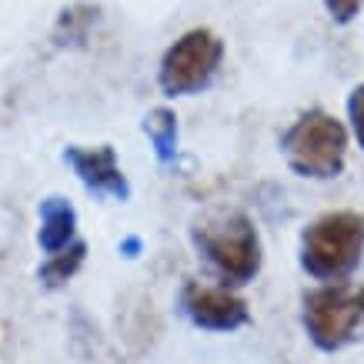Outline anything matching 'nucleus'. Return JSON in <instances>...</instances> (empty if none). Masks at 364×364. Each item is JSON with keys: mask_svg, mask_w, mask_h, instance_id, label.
Wrapping results in <instances>:
<instances>
[{"mask_svg": "<svg viewBox=\"0 0 364 364\" xmlns=\"http://www.w3.org/2000/svg\"><path fill=\"white\" fill-rule=\"evenodd\" d=\"M324 7H328V14H331V21L338 23H351L358 14H361L364 0H324Z\"/></svg>", "mask_w": 364, "mask_h": 364, "instance_id": "obj_13", "label": "nucleus"}, {"mask_svg": "<svg viewBox=\"0 0 364 364\" xmlns=\"http://www.w3.org/2000/svg\"><path fill=\"white\" fill-rule=\"evenodd\" d=\"M287 167L308 181L341 177L348 161V127L328 111H308L281 134Z\"/></svg>", "mask_w": 364, "mask_h": 364, "instance_id": "obj_4", "label": "nucleus"}, {"mask_svg": "<svg viewBox=\"0 0 364 364\" xmlns=\"http://www.w3.org/2000/svg\"><path fill=\"white\" fill-rule=\"evenodd\" d=\"M144 134L154 147L157 164L167 167L174 164L177 157V114L171 107H154V111L144 117Z\"/></svg>", "mask_w": 364, "mask_h": 364, "instance_id": "obj_9", "label": "nucleus"}, {"mask_svg": "<svg viewBox=\"0 0 364 364\" xmlns=\"http://www.w3.org/2000/svg\"><path fill=\"white\" fill-rule=\"evenodd\" d=\"M84 261H87V241H74L70 247H64V251L57 254H47V261L41 264V271H37V277H41V284L47 287V291H57V287H64L70 277L77 274L80 267H84Z\"/></svg>", "mask_w": 364, "mask_h": 364, "instance_id": "obj_10", "label": "nucleus"}, {"mask_svg": "<svg viewBox=\"0 0 364 364\" xmlns=\"http://www.w3.org/2000/svg\"><path fill=\"white\" fill-rule=\"evenodd\" d=\"M137 251H141V241H137V237H124V241H121V254H124V257H137Z\"/></svg>", "mask_w": 364, "mask_h": 364, "instance_id": "obj_14", "label": "nucleus"}, {"mask_svg": "<svg viewBox=\"0 0 364 364\" xmlns=\"http://www.w3.org/2000/svg\"><path fill=\"white\" fill-rule=\"evenodd\" d=\"M94 23H97V7L77 4V7H70V11L60 14V21H57V27H54V41L60 47L64 44H84Z\"/></svg>", "mask_w": 364, "mask_h": 364, "instance_id": "obj_11", "label": "nucleus"}, {"mask_svg": "<svg viewBox=\"0 0 364 364\" xmlns=\"http://www.w3.org/2000/svg\"><path fill=\"white\" fill-rule=\"evenodd\" d=\"M64 161L90 194L111 198V200H127L131 198V181H127V174L121 171L117 151H114L111 144H100V147H80V144H70V147H64Z\"/></svg>", "mask_w": 364, "mask_h": 364, "instance_id": "obj_7", "label": "nucleus"}, {"mask_svg": "<svg viewBox=\"0 0 364 364\" xmlns=\"http://www.w3.org/2000/svg\"><path fill=\"white\" fill-rule=\"evenodd\" d=\"M177 304H181V314L200 331L231 334L251 324V308H247V301L241 294H234L231 284L184 281Z\"/></svg>", "mask_w": 364, "mask_h": 364, "instance_id": "obj_6", "label": "nucleus"}, {"mask_svg": "<svg viewBox=\"0 0 364 364\" xmlns=\"http://www.w3.org/2000/svg\"><path fill=\"white\" fill-rule=\"evenodd\" d=\"M348 121H351L354 141L361 144V151H364V84H358L351 90V97H348Z\"/></svg>", "mask_w": 364, "mask_h": 364, "instance_id": "obj_12", "label": "nucleus"}, {"mask_svg": "<svg viewBox=\"0 0 364 364\" xmlns=\"http://www.w3.org/2000/svg\"><path fill=\"white\" fill-rule=\"evenodd\" d=\"M194 244L224 284L244 287L261 274L264 244H261V234H257L254 221L241 210H231V214L198 224Z\"/></svg>", "mask_w": 364, "mask_h": 364, "instance_id": "obj_2", "label": "nucleus"}, {"mask_svg": "<svg viewBox=\"0 0 364 364\" xmlns=\"http://www.w3.org/2000/svg\"><path fill=\"white\" fill-rule=\"evenodd\" d=\"M224 60V41L208 27L181 33L174 44L164 50L157 67V87L164 97H191L210 87Z\"/></svg>", "mask_w": 364, "mask_h": 364, "instance_id": "obj_5", "label": "nucleus"}, {"mask_svg": "<svg viewBox=\"0 0 364 364\" xmlns=\"http://www.w3.org/2000/svg\"><path fill=\"white\" fill-rule=\"evenodd\" d=\"M301 324L308 341L324 354L344 351L364 328V284L324 281L301 298Z\"/></svg>", "mask_w": 364, "mask_h": 364, "instance_id": "obj_3", "label": "nucleus"}, {"mask_svg": "<svg viewBox=\"0 0 364 364\" xmlns=\"http://www.w3.org/2000/svg\"><path fill=\"white\" fill-rule=\"evenodd\" d=\"M364 257V214L328 210L301 234V267L314 281H348Z\"/></svg>", "mask_w": 364, "mask_h": 364, "instance_id": "obj_1", "label": "nucleus"}, {"mask_svg": "<svg viewBox=\"0 0 364 364\" xmlns=\"http://www.w3.org/2000/svg\"><path fill=\"white\" fill-rule=\"evenodd\" d=\"M41 228H37V247L44 254H57L77 241V208L60 194L41 200Z\"/></svg>", "mask_w": 364, "mask_h": 364, "instance_id": "obj_8", "label": "nucleus"}]
</instances>
